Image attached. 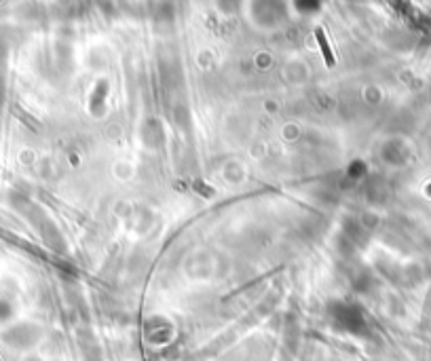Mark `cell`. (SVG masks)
Listing matches in <instances>:
<instances>
[{
    "mask_svg": "<svg viewBox=\"0 0 431 361\" xmlns=\"http://www.w3.org/2000/svg\"><path fill=\"white\" fill-rule=\"evenodd\" d=\"M315 36H317V42H320V47H322L324 55H326V66H328V68H332V66L336 63V59H334V53H332V49H330V44H328V40H326L324 30H322V27H317V30H315Z\"/></svg>",
    "mask_w": 431,
    "mask_h": 361,
    "instance_id": "6da1fadb",
    "label": "cell"
}]
</instances>
